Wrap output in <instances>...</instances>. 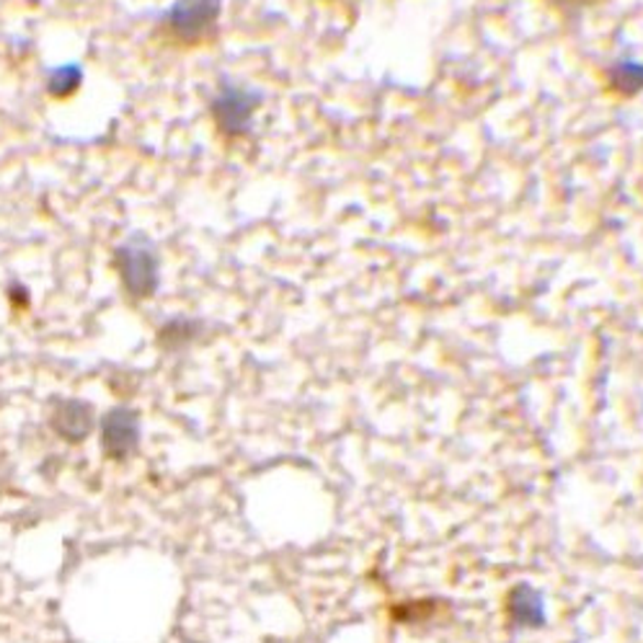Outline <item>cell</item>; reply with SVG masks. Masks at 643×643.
Listing matches in <instances>:
<instances>
[{
	"instance_id": "9",
	"label": "cell",
	"mask_w": 643,
	"mask_h": 643,
	"mask_svg": "<svg viewBox=\"0 0 643 643\" xmlns=\"http://www.w3.org/2000/svg\"><path fill=\"white\" fill-rule=\"evenodd\" d=\"M196 331H200V326H196L194 320L173 318L171 324H166L163 331H160V345L168 347V349L184 347V345H189V341L194 339Z\"/></svg>"
},
{
	"instance_id": "4",
	"label": "cell",
	"mask_w": 643,
	"mask_h": 643,
	"mask_svg": "<svg viewBox=\"0 0 643 643\" xmlns=\"http://www.w3.org/2000/svg\"><path fill=\"white\" fill-rule=\"evenodd\" d=\"M140 442V416L133 408H112L101 421V448L109 458L124 460Z\"/></svg>"
},
{
	"instance_id": "10",
	"label": "cell",
	"mask_w": 643,
	"mask_h": 643,
	"mask_svg": "<svg viewBox=\"0 0 643 643\" xmlns=\"http://www.w3.org/2000/svg\"><path fill=\"white\" fill-rule=\"evenodd\" d=\"M561 3H574V5H587V3H595V0H561Z\"/></svg>"
},
{
	"instance_id": "6",
	"label": "cell",
	"mask_w": 643,
	"mask_h": 643,
	"mask_svg": "<svg viewBox=\"0 0 643 643\" xmlns=\"http://www.w3.org/2000/svg\"><path fill=\"white\" fill-rule=\"evenodd\" d=\"M55 432L70 442H80L91 435L93 429V411L83 401H65L53 416Z\"/></svg>"
},
{
	"instance_id": "8",
	"label": "cell",
	"mask_w": 643,
	"mask_h": 643,
	"mask_svg": "<svg viewBox=\"0 0 643 643\" xmlns=\"http://www.w3.org/2000/svg\"><path fill=\"white\" fill-rule=\"evenodd\" d=\"M80 83H83V70H80V65L70 63L49 72L47 91L53 93L55 99H68L80 89Z\"/></svg>"
},
{
	"instance_id": "5",
	"label": "cell",
	"mask_w": 643,
	"mask_h": 643,
	"mask_svg": "<svg viewBox=\"0 0 643 643\" xmlns=\"http://www.w3.org/2000/svg\"><path fill=\"white\" fill-rule=\"evenodd\" d=\"M507 618L511 625L520 631H535L548 623V608L545 597L538 587L530 582H520L517 587L509 589L507 595Z\"/></svg>"
},
{
	"instance_id": "7",
	"label": "cell",
	"mask_w": 643,
	"mask_h": 643,
	"mask_svg": "<svg viewBox=\"0 0 643 643\" xmlns=\"http://www.w3.org/2000/svg\"><path fill=\"white\" fill-rule=\"evenodd\" d=\"M608 86L620 97H635L643 91V63L641 60H618L608 70Z\"/></svg>"
},
{
	"instance_id": "1",
	"label": "cell",
	"mask_w": 643,
	"mask_h": 643,
	"mask_svg": "<svg viewBox=\"0 0 643 643\" xmlns=\"http://www.w3.org/2000/svg\"><path fill=\"white\" fill-rule=\"evenodd\" d=\"M114 267L120 272L127 297L148 300L160 287V259L148 238L135 236L114 251Z\"/></svg>"
},
{
	"instance_id": "2",
	"label": "cell",
	"mask_w": 643,
	"mask_h": 643,
	"mask_svg": "<svg viewBox=\"0 0 643 643\" xmlns=\"http://www.w3.org/2000/svg\"><path fill=\"white\" fill-rule=\"evenodd\" d=\"M221 11L223 0H177L166 13V32L177 45H202L215 34Z\"/></svg>"
},
{
	"instance_id": "3",
	"label": "cell",
	"mask_w": 643,
	"mask_h": 643,
	"mask_svg": "<svg viewBox=\"0 0 643 643\" xmlns=\"http://www.w3.org/2000/svg\"><path fill=\"white\" fill-rule=\"evenodd\" d=\"M261 106V93L253 89H244V86L225 83L221 91L215 93V99L210 101V114L212 122L217 124V129L228 137V140H238L251 133L253 116Z\"/></svg>"
}]
</instances>
